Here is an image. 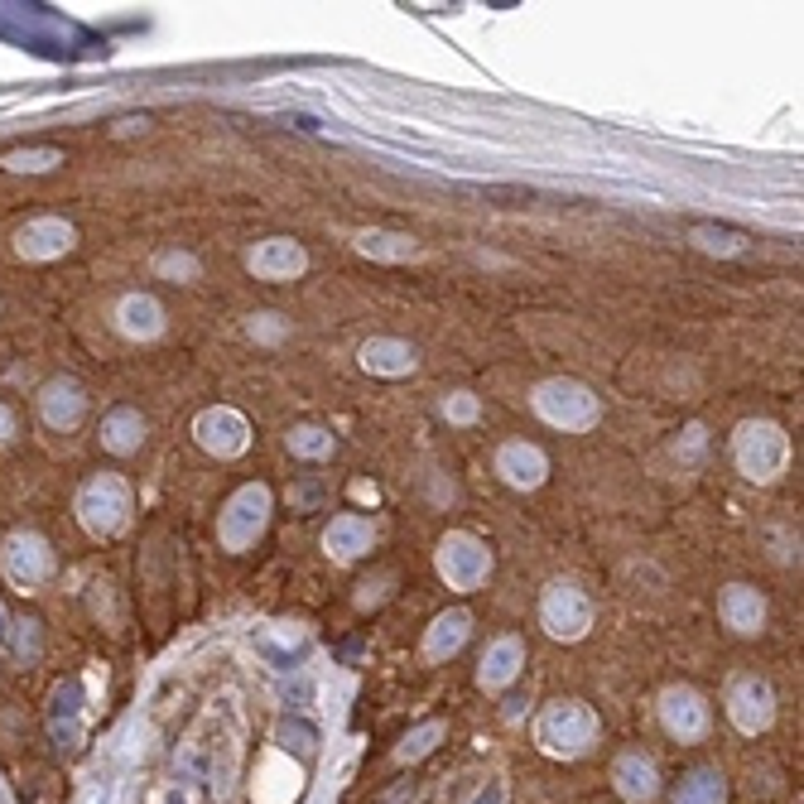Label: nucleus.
Segmentation results:
<instances>
[{
	"mask_svg": "<svg viewBox=\"0 0 804 804\" xmlns=\"http://www.w3.org/2000/svg\"><path fill=\"white\" fill-rule=\"evenodd\" d=\"M534 415H540L544 425H554V429L583 434V429L598 425L602 405H598V395H592L583 380L559 376V380H544V386H534Z\"/></svg>",
	"mask_w": 804,
	"mask_h": 804,
	"instance_id": "f257e3e1",
	"label": "nucleus"
},
{
	"mask_svg": "<svg viewBox=\"0 0 804 804\" xmlns=\"http://www.w3.org/2000/svg\"><path fill=\"white\" fill-rule=\"evenodd\" d=\"M78 520H82L87 534H96V540L121 534L125 525H131V487H125L116 472L92 477V482L78 491Z\"/></svg>",
	"mask_w": 804,
	"mask_h": 804,
	"instance_id": "f03ea898",
	"label": "nucleus"
},
{
	"mask_svg": "<svg viewBox=\"0 0 804 804\" xmlns=\"http://www.w3.org/2000/svg\"><path fill=\"white\" fill-rule=\"evenodd\" d=\"M732 458H737L742 477H752V482H771V477L785 468L790 443H785L781 425H771V419H746V425L737 429V439H732Z\"/></svg>",
	"mask_w": 804,
	"mask_h": 804,
	"instance_id": "7ed1b4c3",
	"label": "nucleus"
},
{
	"mask_svg": "<svg viewBox=\"0 0 804 804\" xmlns=\"http://www.w3.org/2000/svg\"><path fill=\"white\" fill-rule=\"evenodd\" d=\"M0 573L15 592H39L53 573V549L39 530H15L0 549Z\"/></svg>",
	"mask_w": 804,
	"mask_h": 804,
	"instance_id": "20e7f679",
	"label": "nucleus"
},
{
	"mask_svg": "<svg viewBox=\"0 0 804 804\" xmlns=\"http://www.w3.org/2000/svg\"><path fill=\"white\" fill-rule=\"evenodd\" d=\"M265 520H270V487L251 482V487L236 491V497L227 501V511L217 516V540L227 544L232 554H242V549H251L260 540Z\"/></svg>",
	"mask_w": 804,
	"mask_h": 804,
	"instance_id": "39448f33",
	"label": "nucleus"
},
{
	"mask_svg": "<svg viewBox=\"0 0 804 804\" xmlns=\"http://www.w3.org/2000/svg\"><path fill=\"white\" fill-rule=\"evenodd\" d=\"M439 573L448 578V588H462V592L482 588V578L491 573L487 544L468 530H448L439 540Z\"/></svg>",
	"mask_w": 804,
	"mask_h": 804,
	"instance_id": "423d86ee",
	"label": "nucleus"
},
{
	"mask_svg": "<svg viewBox=\"0 0 804 804\" xmlns=\"http://www.w3.org/2000/svg\"><path fill=\"white\" fill-rule=\"evenodd\" d=\"M540 622H544L549 636L578 641L592 626V602L573 583H549L544 588V602H540Z\"/></svg>",
	"mask_w": 804,
	"mask_h": 804,
	"instance_id": "0eeeda50",
	"label": "nucleus"
},
{
	"mask_svg": "<svg viewBox=\"0 0 804 804\" xmlns=\"http://www.w3.org/2000/svg\"><path fill=\"white\" fill-rule=\"evenodd\" d=\"M193 439L217 458H242L251 448V425L227 405H217V410H203L193 419Z\"/></svg>",
	"mask_w": 804,
	"mask_h": 804,
	"instance_id": "6e6552de",
	"label": "nucleus"
},
{
	"mask_svg": "<svg viewBox=\"0 0 804 804\" xmlns=\"http://www.w3.org/2000/svg\"><path fill=\"white\" fill-rule=\"evenodd\" d=\"M592 713L583 708V703H554V708H544L540 717V742L549 746V752H563V756H573V752H583V746L592 742Z\"/></svg>",
	"mask_w": 804,
	"mask_h": 804,
	"instance_id": "1a4fd4ad",
	"label": "nucleus"
},
{
	"mask_svg": "<svg viewBox=\"0 0 804 804\" xmlns=\"http://www.w3.org/2000/svg\"><path fill=\"white\" fill-rule=\"evenodd\" d=\"M727 713H732V723H737L746 737L766 732V727H771V717H775V694H771V684H766V680H756V674H742V680H732V689H727Z\"/></svg>",
	"mask_w": 804,
	"mask_h": 804,
	"instance_id": "9d476101",
	"label": "nucleus"
},
{
	"mask_svg": "<svg viewBox=\"0 0 804 804\" xmlns=\"http://www.w3.org/2000/svg\"><path fill=\"white\" fill-rule=\"evenodd\" d=\"M78 246V227L63 217H34L15 232V251L24 260H59Z\"/></svg>",
	"mask_w": 804,
	"mask_h": 804,
	"instance_id": "9b49d317",
	"label": "nucleus"
},
{
	"mask_svg": "<svg viewBox=\"0 0 804 804\" xmlns=\"http://www.w3.org/2000/svg\"><path fill=\"white\" fill-rule=\"evenodd\" d=\"M82 415H87V390L78 386L73 376H53L44 390H39V419H44L49 429H78L82 425Z\"/></svg>",
	"mask_w": 804,
	"mask_h": 804,
	"instance_id": "f8f14e48",
	"label": "nucleus"
},
{
	"mask_svg": "<svg viewBox=\"0 0 804 804\" xmlns=\"http://www.w3.org/2000/svg\"><path fill=\"white\" fill-rule=\"evenodd\" d=\"M246 265H251L256 279H294V275H304L308 251L299 242H289V236H270V242H260L256 251H251Z\"/></svg>",
	"mask_w": 804,
	"mask_h": 804,
	"instance_id": "ddd939ff",
	"label": "nucleus"
},
{
	"mask_svg": "<svg viewBox=\"0 0 804 804\" xmlns=\"http://www.w3.org/2000/svg\"><path fill=\"white\" fill-rule=\"evenodd\" d=\"M497 472H501V482H511V487H520V491H530V487H540V482H544L549 458H544L534 443L516 439V443H501V453H497Z\"/></svg>",
	"mask_w": 804,
	"mask_h": 804,
	"instance_id": "4468645a",
	"label": "nucleus"
},
{
	"mask_svg": "<svg viewBox=\"0 0 804 804\" xmlns=\"http://www.w3.org/2000/svg\"><path fill=\"white\" fill-rule=\"evenodd\" d=\"M116 328L131 337V343H154L164 333V308L154 294H125L116 304Z\"/></svg>",
	"mask_w": 804,
	"mask_h": 804,
	"instance_id": "2eb2a0df",
	"label": "nucleus"
},
{
	"mask_svg": "<svg viewBox=\"0 0 804 804\" xmlns=\"http://www.w3.org/2000/svg\"><path fill=\"white\" fill-rule=\"evenodd\" d=\"M660 717H665V727L674 737L694 742V737H703V727H708V703H703L694 689H670L665 703H660Z\"/></svg>",
	"mask_w": 804,
	"mask_h": 804,
	"instance_id": "dca6fc26",
	"label": "nucleus"
},
{
	"mask_svg": "<svg viewBox=\"0 0 804 804\" xmlns=\"http://www.w3.org/2000/svg\"><path fill=\"white\" fill-rule=\"evenodd\" d=\"M371 540H376V530H371V520H361V516H337L333 525L323 530V549H328L333 563L361 559L366 549H371Z\"/></svg>",
	"mask_w": 804,
	"mask_h": 804,
	"instance_id": "f3484780",
	"label": "nucleus"
},
{
	"mask_svg": "<svg viewBox=\"0 0 804 804\" xmlns=\"http://www.w3.org/2000/svg\"><path fill=\"white\" fill-rule=\"evenodd\" d=\"M361 366L371 376H410L419 357L410 343H400V337H371V343H361Z\"/></svg>",
	"mask_w": 804,
	"mask_h": 804,
	"instance_id": "a211bd4d",
	"label": "nucleus"
},
{
	"mask_svg": "<svg viewBox=\"0 0 804 804\" xmlns=\"http://www.w3.org/2000/svg\"><path fill=\"white\" fill-rule=\"evenodd\" d=\"M520 665H525V645H520L516 636H501V641H491V645H487L477 680H482L487 689H506V684H511L516 674H520Z\"/></svg>",
	"mask_w": 804,
	"mask_h": 804,
	"instance_id": "6ab92c4d",
	"label": "nucleus"
},
{
	"mask_svg": "<svg viewBox=\"0 0 804 804\" xmlns=\"http://www.w3.org/2000/svg\"><path fill=\"white\" fill-rule=\"evenodd\" d=\"M723 622L732 631H742V636L761 631V622H766V602H761V592L746 588V583H732L723 592Z\"/></svg>",
	"mask_w": 804,
	"mask_h": 804,
	"instance_id": "aec40b11",
	"label": "nucleus"
},
{
	"mask_svg": "<svg viewBox=\"0 0 804 804\" xmlns=\"http://www.w3.org/2000/svg\"><path fill=\"white\" fill-rule=\"evenodd\" d=\"M352 246H357L361 256L390 260V265H400V260H415V256H419L415 236H405V232H357V236H352Z\"/></svg>",
	"mask_w": 804,
	"mask_h": 804,
	"instance_id": "412c9836",
	"label": "nucleus"
},
{
	"mask_svg": "<svg viewBox=\"0 0 804 804\" xmlns=\"http://www.w3.org/2000/svg\"><path fill=\"white\" fill-rule=\"evenodd\" d=\"M617 790H622V799H631V804H645L655 795V766L645 761L641 752H626L622 761H617Z\"/></svg>",
	"mask_w": 804,
	"mask_h": 804,
	"instance_id": "4be33fe9",
	"label": "nucleus"
},
{
	"mask_svg": "<svg viewBox=\"0 0 804 804\" xmlns=\"http://www.w3.org/2000/svg\"><path fill=\"white\" fill-rule=\"evenodd\" d=\"M145 443V419H140L135 410H116V415H106L102 419V448L106 453H135V448Z\"/></svg>",
	"mask_w": 804,
	"mask_h": 804,
	"instance_id": "5701e85b",
	"label": "nucleus"
},
{
	"mask_svg": "<svg viewBox=\"0 0 804 804\" xmlns=\"http://www.w3.org/2000/svg\"><path fill=\"white\" fill-rule=\"evenodd\" d=\"M468 626H472V617L468 612H443L439 622L429 626V636H425V655L429 660H443V655H453L462 641H468Z\"/></svg>",
	"mask_w": 804,
	"mask_h": 804,
	"instance_id": "b1692460",
	"label": "nucleus"
},
{
	"mask_svg": "<svg viewBox=\"0 0 804 804\" xmlns=\"http://www.w3.org/2000/svg\"><path fill=\"white\" fill-rule=\"evenodd\" d=\"M78 708H82L78 680H68V684L53 689V737H59V746H73L78 742Z\"/></svg>",
	"mask_w": 804,
	"mask_h": 804,
	"instance_id": "393cba45",
	"label": "nucleus"
},
{
	"mask_svg": "<svg viewBox=\"0 0 804 804\" xmlns=\"http://www.w3.org/2000/svg\"><path fill=\"white\" fill-rule=\"evenodd\" d=\"M689 242L699 251H708V256H742L746 251V236L732 232V227H713V222H699L694 232H689Z\"/></svg>",
	"mask_w": 804,
	"mask_h": 804,
	"instance_id": "a878e982",
	"label": "nucleus"
},
{
	"mask_svg": "<svg viewBox=\"0 0 804 804\" xmlns=\"http://www.w3.org/2000/svg\"><path fill=\"white\" fill-rule=\"evenodd\" d=\"M674 804H723V775H717V771H694L680 785Z\"/></svg>",
	"mask_w": 804,
	"mask_h": 804,
	"instance_id": "bb28decb",
	"label": "nucleus"
},
{
	"mask_svg": "<svg viewBox=\"0 0 804 804\" xmlns=\"http://www.w3.org/2000/svg\"><path fill=\"white\" fill-rule=\"evenodd\" d=\"M289 453H299V458H328V453H333V434L318 429V425L289 429Z\"/></svg>",
	"mask_w": 804,
	"mask_h": 804,
	"instance_id": "cd10ccee",
	"label": "nucleus"
},
{
	"mask_svg": "<svg viewBox=\"0 0 804 804\" xmlns=\"http://www.w3.org/2000/svg\"><path fill=\"white\" fill-rule=\"evenodd\" d=\"M0 164H5L10 174H49L53 164H63V154L59 150H10Z\"/></svg>",
	"mask_w": 804,
	"mask_h": 804,
	"instance_id": "c85d7f7f",
	"label": "nucleus"
},
{
	"mask_svg": "<svg viewBox=\"0 0 804 804\" xmlns=\"http://www.w3.org/2000/svg\"><path fill=\"white\" fill-rule=\"evenodd\" d=\"M15 626V655L24 665H39V655H44V631H39L34 617H24V622H10Z\"/></svg>",
	"mask_w": 804,
	"mask_h": 804,
	"instance_id": "c756f323",
	"label": "nucleus"
},
{
	"mask_svg": "<svg viewBox=\"0 0 804 804\" xmlns=\"http://www.w3.org/2000/svg\"><path fill=\"white\" fill-rule=\"evenodd\" d=\"M439 737H443V723H425V727H415L410 737L400 742V752H395V756H400V761H419V756H429L434 746H439Z\"/></svg>",
	"mask_w": 804,
	"mask_h": 804,
	"instance_id": "7c9ffc66",
	"label": "nucleus"
},
{
	"mask_svg": "<svg viewBox=\"0 0 804 804\" xmlns=\"http://www.w3.org/2000/svg\"><path fill=\"white\" fill-rule=\"evenodd\" d=\"M275 737H279V742H285V746H289V752H299L304 761H308V756H314V752H318V732H314V727H308V723H289V717H285V723H279V732H275Z\"/></svg>",
	"mask_w": 804,
	"mask_h": 804,
	"instance_id": "2f4dec72",
	"label": "nucleus"
},
{
	"mask_svg": "<svg viewBox=\"0 0 804 804\" xmlns=\"http://www.w3.org/2000/svg\"><path fill=\"white\" fill-rule=\"evenodd\" d=\"M154 270H160L164 279H183V285H188V279H197V260L188 256V251H164V256L154 260Z\"/></svg>",
	"mask_w": 804,
	"mask_h": 804,
	"instance_id": "473e14b6",
	"label": "nucleus"
},
{
	"mask_svg": "<svg viewBox=\"0 0 804 804\" xmlns=\"http://www.w3.org/2000/svg\"><path fill=\"white\" fill-rule=\"evenodd\" d=\"M251 337H256V343H279V337H285V318H279V314L251 318Z\"/></svg>",
	"mask_w": 804,
	"mask_h": 804,
	"instance_id": "72a5a7b5",
	"label": "nucleus"
},
{
	"mask_svg": "<svg viewBox=\"0 0 804 804\" xmlns=\"http://www.w3.org/2000/svg\"><path fill=\"white\" fill-rule=\"evenodd\" d=\"M703 443H708L703 425H689L684 439H680V462H699V458H703Z\"/></svg>",
	"mask_w": 804,
	"mask_h": 804,
	"instance_id": "f704fd0d",
	"label": "nucleus"
},
{
	"mask_svg": "<svg viewBox=\"0 0 804 804\" xmlns=\"http://www.w3.org/2000/svg\"><path fill=\"white\" fill-rule=\"evenodd\" d=\"M443 415L458 419V425H468V419H477V400H472V395H453V400L443 405Z\"/></svg>",
	"mask_w": 804,
	"mask_h": 804,
	"instance_id": "c9c22d12",
	"label": "nucleus"
},
{
	"mask_svg": "<svg viewBox=\"0 0 804 804\" xmlns=\"http://www.w3.org/2000/svg\"><path fill=\"white\" fill-rule=\"evenodd\" d=\"M10 434H15V415L0 405V443H10Z\"/></svg>",
	"mask_w": 804,
	"mask_h": 804,
	"instance_id": "e433bc0d",
	"label": "nucleus"
},
{
	"mask_svg": "<svg viewBox=\"0 0 804 804\" xmlns=\"http://www.w3.org/2000/svg\"><path fill=\"white\" fill-rule=\"evenodd\" d=\"M472 804H501V785H491V790H482V795H477Z\"/></svg>",
	"mask_w": 804,
	"mask_h": 804,
	"instance_id": "4c0bfd02",
	"label": "nucleus"
},
{
	"mask_svg": "<svg viewBox=\"0 0 804 804\" xmlns=\"http://www.w3.org/2000/svg\"><path fill=\"white\" fill-rule=\"evenodd\" d=\"M0 804H15V795H10V785H5V775H0Z\"/></svg>",
	"mask_w": 804,
	"mask_h": 804,
	"instance_id": "58836bf2",
	"label": "nucleus"
},
{
	"mask_svg": "<svg viewBox=\"0 0 804 804\" xmlns=\"http://www.w3.org/2000/svg\"><path fill=\"white\" fill-rule=\"evenodd\" d=\"M5 626H10V622H5V608H0V636H5Z\"/></svg>",
	"mask_w": 804,
	"mask_h": 804,
	"instance_id": "ea45409f",
	"label": "nucleus"
},
{
	"mask_svg": "<svg viewBox=\"0 0 804 804\" xmlns=\"http://www.w3.org/2000/svg\"><path fill=\"white\" fill-rule=\"evenodd\" d=\"M169 804H183V799H178V795H169Z\"/></svg>",
	"mask_w": 804,
	"mask_h": 804,
	"instance_id": "a19ab883",
	"label": "nucleus"
}]
</instances>
